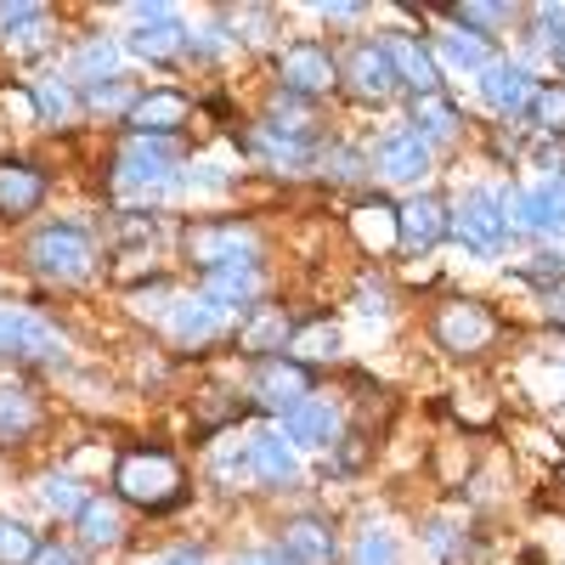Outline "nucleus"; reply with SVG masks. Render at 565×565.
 Instances as JSON below:
<instances>
[{
  "label": "nucleus",
  "mask_w": 565,
  "mask_h": 565,
  "mask_svg": "<svg viewBox=\"0 0 565 565\" xmlns=\"http://www.w3.org/2000/svg\"><path fill=\"white\" fill-rule=\"evenodd\" d=\"M114 492L130 509H148V514H170L186 503V476L181 463L164 447H136L114 463Z\"/></svg>",
  "instance_id": "obj_1"
},
{
  "label": "nucleus",
  "mask_w": 565,
  "mask_h": 565,
  "mask_svg": "<svg viewBox=\"0 0 565 565\" xmlns=\"http://www.w3.org/2000/svg\"><path fill=\"white\" fill-rule=\"evenodd\" d=\"M29 266L45 282H85L97 271V249H90L79 226H40L29 238Z\"/></svg>",
  "instance_id": "obj_2"
},
{
  "label": "nucleus",
  "mask_w": 565,
  "mask_h": 565,
  "mask_svg": "<svg viewBox=\"0 0 565 565\" xmlns=\"http://www.w3.org/2000/svg\"><path fill=\"white\" fill-rule=\"evenodd\" d=\"M430 340L447 356H481L498 340V317L481 300H441L436 317H430Z\"/></svg>",
  "instance_id": "obj_3"
},
{
  "label": "nucleus",
  "mask_w": 565,
  "mask_h": 565,
  "mask_svg": "<svg viewBox=\"0 0 565 565\" xmlns=\"http://www.w3.org/2000/svg\"><path fill=\"white\" fill-rule=\"evenodd\" d=\"M175 141L170 136H130L119 159H114V186L119 193H153V186H164L175 175Z\"/></svg>",
  "instance_id": "obj_4"
},
{
  "label": "nucleus",
  "mask_w": 565,
  "mask_h": 565,
  "mask_svg": "<svg viewBox=\"0 0 565 565\" xmlns=\"http://www.w3.org/2000/svg\"><path fill=\"white\" fill-rule=\"evenodd\" d=\"M498 204H509L503 210L509 226L543 232V238H565V175H543L532 193H514V186H509Z\"/></svg>",
  "instance_id": "obj_5"
},
{
  "label": "nucleus",
  "mask_w": 565,
  "mask_h": 565,
  "mask_svg": "<svg viewBox=\"0 0 565 565\" xmlns=\"http://www.w3.org/2000/svg\"><path fill=\"white\" fill-rule=\"evenodd\" d=\"M249 396H255L260 413H295L311 396V367L295 362V356H266L249 380Z\"/></svg>",
  "instance_id": "obj_6"
},
{
  "label": "nucleus",
  "mask_w": 565,
  "mask_h": 565,
  "mask_svg": "<svg viewBox=\"0 0 565 565\" xmlns=\"http://www.w3.org/2000/svg\"><path fill=\"white\" fill-rule=\"evenodd\" d=\"M277 79H282V90H295V97H322V90L340 79V68H334V57H328V45L295 40V45L277 52Z\"/></svg>",
  "instance_id": "obj_7"
},
{
  "label": "nucleus",
  "mask_w": 565,
  "mask_h": 565,
  "mask_svg": "<svg viewBox=\"0 0 565 565\" xmlns=\"http://www.w3.org/2000/svg\"><path fill=\"white\" fill-rule=\"evenodd\" d=\"M373 45L385 52V63H391L396 85H413L418 97H436V90H441V63H436L430 45H418L413 34H396V29H385Z\"/></svg>",
  "instance_id": "obj_8"
},
{
  "label": "nucleus",
  "mask_w": 565,
  "mask_h": 565,
  "mask_svg": "<svg viewBox=\"0 0 565 565\" xmlns=\"http://www.w3.org/2000/svg\"><path fill=\"white\" fill-rule=\"evenodd\" d=\"M130 52L148 63H170L186 52V23L170 7H130Z\"/></svg>",
  "instance_id": "obj_9"
},
{
  "label": "nucleus",
  "mask_w": 565,
  "mask_h": 565,
  "mask_svg": "<svg viewBox=\"0 0 565 565\" xmlns=\"http://www.w3.org/2000/svg\"><path fill=\"white\" fill-rule=\"evenodd\" d=\"M0 356H29V362H52L63 356V334L34 311L0 306Z\"/></svg>",
  "instance_id": "obj_10"
},
{
  "label": "nucleus",
  "mask_w": 565,
  "mask_h": 565,
  "mask_svg": "<svg viewBox=\"0 0 565 565\" xmlns=\"http://www.w3.org/2000/svg\"><path fill=\"white\" fill-rule=\"evenodd\" d=\"M452 232H458V244L463 249H476V255H498L503 238H509V221H503V204L492 193H469L452 215Z\"/></svg>",
  "instance_id": "obj_11"
},
{
  "label": "nucleus",
  "mask_w": 565,
  "mask_h": 565,
  "mask_svg": "<svg viewBox=\"0 0 565 565\" xmlns=\"http://www.w3.org/2000/svg\"><path fill=\"white\" fill-rule=\"evenodd\" d=\"M186 255H193L199 266H210V271H221V266L255 260V238L238 232L232 221H199L193 232H186Z\"/></svg>",
  "instance_id": "obj_12"
},
{
  "label": "nucleus",
  "mask_w": 565,
  "mask_h": 565,
  "mask_svg": "<svg viewBox=\"0 0 565 565\" xmlns=\"http://www.w3.org/2000/svg\"><path fill=\"white\" fill-rule=\"evenodd\" d=\"M186 119H193V103L181 90H136V103L125 114L130 136H175Z\"/></svg>",
  "instance_id": "obj_13"
},
{
  "label": "nucleus",
  "mask_w": 565,
  "mask_h": 565,
  "mask_svg": "<svg viewBox=\"0 0 565 565\" xmlns=\"http://www.w3.org/2000/svg\"><path fill=\"white\" fill-rule=\"evenodd\" d=\"M396 226H402V244H413V249H436L447 232H452V215H447L441 199L418 193V199L396 204Z\"/></svg>",
  "instance_id": "obj_14"
},
{
  "label": "nucleus",
  "mask_w": 565,
  "mask_h": 565,
  "mask_svg": "<svg viewBox=\"0 0 565 565\" xmlns=\"http://www.w3.org/2000/svg\"><path fill=\"white\" fill-rule=\"evenodd\" d=\"M221 322H226V311H221L215 300L193 295V300H181V306L170 311V340L186 345V351H204V345L221 340Z\"/></svg>",
  "instance_id": "obj_15"
},
{
  "label": "nucleus",
  "mask_w": 565,
  "mask_h": 565,
  "mask_svg": "<svg viewBox=\"0 0 565 565\" xmlns=\"http://www.w3.org/2000/svg\"><path fill=\"white\" fill-rule=\"evenodd\" d=\"M277 548L289 565H334V532H328V521H317V514H300V521L282 526Z\"/></svg>",
  "instance_id": "obj_16"
},
{
  "label": "nucleus",
  "mask_w": 565,
  "mask_h": 565,
  "mask_svg": "<svg viewBox=\"0 0 565 565\" xmlns=\"http://www.w3.org/2000/svg\"><path fill=\"white\" fill-rule=\"evenodd\" d=\"M282 430H289L295 447H328L340 436V407L322 396H306L295 413H282Z\"/></svg>",
  "instance_id": "obj_17"
},
{
  "label": "nucleus",
  "mask_w": 565,
  "mask_h": 565,
  "mask_svg": "<svg viewBox=\"0 0 565 565\" xmlns=\"http://www.w3.org/2000/svg\"><path fill=\"white\" fill-rule=\"evenodd\" d=\"M481 90H487V103L498 114H526L537 103V85L526 79V68H514V63H487L481 68Z\"/></svg>",
  "instance_id": "obj_18"
},
{
  "label": "nucleus",
  "mask_w": 565,
  "mask_h": 565,
  "mask_svg": "<svg viewBox=\"0 0 565 565\" xmlns=\"http://www.w3.org/2000/svg\"><path fill=\"white\" fill-rule=\"evenodd\" d=\"M345 85L356 90L362 103H385L391 90H396V74H391V63H385V52L373 40H362L356 52H351V68H345Z\"/></svg>",
  "instance_id": "obj_19"
},
{
  "label": "nucleus",
  "mask_w": 565,
  "mask_h": 565,
  "mask_svg": "<svg viewBox=\"0 0 565 565\" xmlns=\"http://www.w3.org/2000/svg\"><path fill=\"white\" fill-rule=\"evenodd\" d=\"M424 170H430V141H424L418 130L385 136V148H380V175L385 181H418Z\"/></svg>",
  "instance_id": "obj_20"
},
{
  "label": "nucleus",
  "mask_w": 565,
  "mask_h": 565,
  "mask_svg": "<svg viewBox=\"0 0 565 565\" xmlns=\"http://www.w3.org/2000/svg\"><path fill=\"white\" fill-rule=\"evenodd\" d=\"M45 204V175L34 164H0V215H34Z\"/></svg>",
  "instance_id": "obj_21"
},
{
  "label": "nucleus",
  "mask_w": 565,
  "mask_h": 565,
  "mask_svg": "<svg viewBox=\"0 0 565 565\" xmlns=\"http://www.w3.org/2000/svg\"><path fill=\"white\" fill-rule=\"evenodd\" d=\"M249 469L266 481V487H295L300 476V458H295V441H282L277 430H260L255 447H249Z\"/></svg>",
  "instance_id": "obj_22"
},
{
  "label": "nucleus",
  "mask_w": 565,
  "mask_h": 565,
  "mask_svg": "<svg viewBox=\"0 0 565 565\" xmlns=\"http://www.w3.org/2000/svg\"><path fill=\"white\" fill-rule=\"evenodd\" d=\"M204 300H215L221 311L260 300V266H255V260H238V266H221V271H210V277H204Z\"/></svg>",
  "instance_id": "obj_23"
},
{
  "label": "nucleus",
  "mask_w": 565,
  "mask_h": 565,
  "mask_svg": "<svg viewBox=\"0 0 565 565\" xmlns=\"http://www.w3.org/2000/svg\"><path fill=\"white\" fill-rule=\"evenodd\" d=\"M40 430V402L23 385H0V447H23Z\"/></svg>",
  "instance_id": "obj_24"
},
{
  "label": "nucleus",
  "mask_w": 565,
  "mask_h": 565,
  "mask_svg": "<svg viewBox=\"0 0 565 565\" xmlns=\"http://www.w3.org/2000/svg\"><path fill=\"white\" fill-rule=\"evenodd\" d=\"M289 334H295V322L282 317L277 306H255V317L238 328V345H244V351H255V356H271V351L289 345Z\"/></svg>",
  "instance_id": "obj_25"
},
{
  "label": "nucleus",
  "mask_w": 565,
  "mask_h": 565,
  "mask_svg": "<svg viewBox=\"0 0 565 565\" xmlns=\"http://www.w3.org/2000/svg\"><path fill=\"white\" fill-rule=\"evenodd\" d=\"M351 232L367 244V249H396V238H402V226H396V210L385 204V199H367V204H356L351 210Z\"/></svg>",
  "instance_id": "obj_26"
},
{
  "label": "nucleus",
  "mask_w": 565,
  "mask_h": 565,
  "mask_svg": "<svg viewBox=\"0 0 565 565\" xmlns=\"http://www.w3.org/2000/svg\"><path fill=\"white\" fill-rule=\"evenodd\" d=\"M266 130L282 136V141H295V148H317V136H322V125H317V114L306 103H277L271 119H266Z\"/></svg>",
  "instance_id": "obj_27"
},
{
  "label": "nucleus",
  "mask_w": 565,
  "mask_h": 565,
  "mask_svg": "<svg viewBox=\"0 0 565 565\" xmlns=\"http://www.w3.org/2000/svg\"><path fill=\"white\" fill-rule=\"evenodd\" d=\"M74 521H79V537L90 543V548H114L119 537H125V521H119V503H97V498H90L79 514H74Z\"/></svg>",
  "instance_id": "obj_28"
},
{
  "label": "nucleus",
  "mask_w": 565,
  "mask_h": 565,
  "mask_svg": "<svg viewBox=\"0 0 565 565\" xmlns=\"http://www.w3.org/2000/svg\"><path fill=\"white\" fill-rule=\"evenodd\" d=\"M114 63H119V52H114V40H103V34H85V40H79V52H74V63H68V68H74L79 79H97V85H108V79L119 74Z\"/></svg>",
  "instance_id": "obj_29"
},
{
  "label": "nucleus",
  "mask_w": 565,
  "mask_h": 565,
  "mask_svg": "<svg viewBox=\"0 0 565 565\" xmlns=\"http://www.w3.org/2000/svg\"><path fill=\"white\" fill-rule=\"evenodd\" d=\"M413 130H418L424 141H447V136L458 130V108L441 97V90H436V97H418V103H413Z\"/></svg>",
  "instance_id": "obj_30"
},
{
  "label": "nucleus",
  "mask_w": 565,
  "mask_h": 565,
  "mask_svg": "<svg viewBox=\"0 0 565 565\" xmlns=\"http://www.w3.org/2000/svg\"><path fill=\"white\" fill-rule=\"evenodd\" d=\"M436 63H452V68H487V63H492V52H487V40H481V34L452 29V34L436 45Z\"/></svg>",
  "instance_id": "obj_31"
},
{
  "label": "nucleus",
  "mask_w": 565,
  "mask_h": 565,
  "mask_svg": "<svg viewBox=\"0 0 565 565\" xmlns=\"http://www.w3.org/2000/svg\"><path fill=\"white\" fill-rule=\"evenodd\" d=\"M289 356L306 362V356H340V328L334 322H306L289 334Z\"/></svg>",
  "instance_id": "obj_32"
},
{
  "label": "nucleus",
  "mask_w": 565,
  "mask_h": 565,
  "mask_svg": "<svg viewBox=\"0 0 565 565\" xmlns=\"http://www.w3.org/2000/svg\"><path fill=\"white\" fill-rule=\"evenodd\" d=\"M447 18L463 23V34H498L514 18V7H481V0H463V7H447Z\"/></svg>",
  "instance_id": "obj_33"
},
{
  "label": "nucleus",
  "mask_w": 565,
  "mask_h": 565,
  "mask_svg": "<svg viewBox=\"0 0 565 565\" xmlns=\"http://www.w3.org/2000/svg\"><path fill=\"white\" fill-rule=\"evenodd\" d=\"M34 548H40L34 532L23 521H7V514H0V565H29Z\"/></svg>",
  "instance_id": "obj_34"
},
{
  "label": "nucleus",
  "mask_w": 565,
  "mask_h": 565,
  "mask_svg": "<svg viewBox=\"0 0 565 565\" xmlns=\"http://www.w3.org/2000/svg\"><path fill=\"white\" fill-rule=\"evenodd\" d=\"M40 498L52 503V509L63 514V521H74V514L90 503V498H85V487H74L68 476H45V481H40Z\"/></svg>",
  "instance_id": "obj_35"
},
{
  "label": "nucleus",
  "mask_w": 565,
  "mask_h": 565,
  "mask_svg": "<svg viewBox=\"0 0 565 565\" xmlns=\"http://www.w3.org/2000/svg\"><path fill=\"white\" fill-rule=\"evenodd\" d=\"M74 90L68 85H57V79H45V85H34V114L40 119H74Z\"/></svg>",
  "instance_id": "obj_36"
},
{
  "label": "nucleus",
  "mask_w": 565,
  "mask_h": 565,
  "mask_svg": "<svg viewBox=\"0 0 565 565\" xmlns=\"http://www.w3.org/2000/svg\"><path fill=\"white\" fill-rule=\"evenodd\" d=\"M351 565H396V537H391L385 526H380V532H362Z\"/></svg>",
  "instance_id": "obj_37"
},
{
  "label": "nucleus",
  "mask_w": 565,
  "mask_h": 565,
  "mask_svg": "<svg viewBox=\"0 0 565 565\" xmlns=\"http://www.w3.org/2000/svg\"><path fill=\"white\" fill-rule=\"evenodd\" d=\"M45 23V7H34V0H18V7H0V34H29V29H40Z\"/></svg>",
  "instance_id": "obj_38"
},
{
  "label": "nucleus",
  "mask_w": 565,
  "mask_h": 565,
  "mask_svg": "<svg viewBox=\"0 0 565 565\" xmlns=\"http://www.w3.org/2000/svg\"><path fill=\"white\" fill-rule=\"evenodd\" d=\"M130 103H136V90H130V85H119V79L90 85V108H125V114H130Z\"/></svg>",
  "instance_id": "obj_39"
},
{
  "label": "nucleus",
  "mask_w": 565,
  "mask_h": 565,
  "mask_svg": "<svg viewBox=\"0 0 565 565\" xmlns=\"http://www.w3.org/2000/svg\"><path fill=\"white\" fill-rule=\"evenodd\" d=\"M537 34L543 45H565V7H537Z\"/></svg>",
  "instance_id": "obj_40"
},
{
  "label": "nucleus",
  "mask_w": 565,
  "mask_h": 565,
  "mask_svg": "<svg viewBox=\"0 0 565 565\" xmlns=\"http://www.w3.org/2000/svg\"><path fill=\"white\" fill-rule=\"evenodd\" d=\"M532 108L543 114V125L565 130V90H537V103H532Z\"/></svg>",
  "instance_id": "obj_41"
},
{
  "label": "nucleus",
  "mask_w": 565,
  "mask_h": 565,
  "mask_svg": "<svg viewBox=\"0 0 565 565\" xmlns=\"http://www.w3.org/2000/svg\"><path fill=\"white\" fill-rule=\"evenodd\" d=\"M29 565H79V554H74V548H63V543H40Z\"/></svg>",
  "instance_id": "obj_42"
},
{
  "label": "nucleus",
  "mask_w": 565,
  "mask_h": 565,
  "mask_svg": "<svg viewBox=\"0 0 565 565\" xmlns=\"http://www.w3.org/2000/svg\"><path fill=\"white\" fill-rule=\"evenodd\" d=\"M141 565H199L193 548H170V554H153V559H141Z\"/></svg>",
  "instance_id": "obj_43"
},
{
  "label": "nucleus",
  "mask_w": 565,
  "mask_h": 565,
  "mask_svg": "<svg viewBox=\"0 0 565 565\" xmlns=\"http://www.w3.org/2000/svg\"><path fill=\"white\" fill-rule=\"evenodd\" d=\"M238 565H289V559H282V548H255V554H244Z\"/></svg>",
  "instance_id": "obj_44"
},
{
  "label": "nucleus",
  "mask_w": 565,
  "mask_h": 565,
  "mask_svg": "<svg viewBox=\"0 0 565 565\" xmlns=\"http://www.w3.org/2000/svg\"><path fill=\"white\" fill-rule=\"evenodd\" d=\"M543 300H548V311H554V317H565V282H559V289H548Z\"/></svg>",
  "instance_id": "obj_45"
},
{
  "label": "nucleus",
  "mask_w": 565,
  "mask_h": 565,
  "mask_svg": "<svg viewBox=\"0 0 565 565\" xmlns=\"http://www.w3.org/2000/svg\"><path fill=\"white\" fill-rule=\"evenodd\" d=\"M559 63H565V45H559Z\"/></svg>",
  "instance_id": "obj_46"
}]
</instances>
